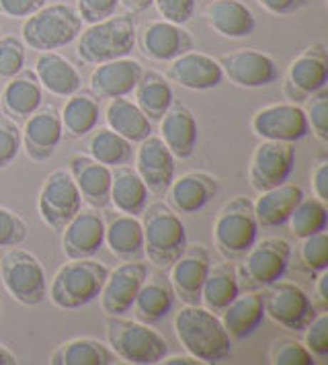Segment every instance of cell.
Wrapping results in <instances>:
<instances>
[{"instance_id":"cell-36","label":"cell","mask_w":328,"mask_h":365,"mask_svg":"<svg viewBox=\"0 0 328 365\" xmlns=\"http://www.w3.org/2000/svg\"><path fill=\"white\" fill-rule=\"evenodd\" d=\"M49 364L53 365H113L117 364V355L111 347L101 343L97 339L78 336L66 341L49 355Z\"/></svg>"},{"instance_id":"cell-4","label":"cell","mask_w":328,"mask_h":365,"mask_svg":"<svg viewBox=\"0 0 328 365\" xmlns=\"http://www.w3.org/2000/svg\"><path fill=\"white\" fill-rule=\"evenodd\" d=\"M109 275V267L95 259H70L49 285V299L62 310H78L95 302Z\"/></svg>"},{"instance_id":"cell-21","label":"cell","mask_w":328,"mask_h":365,"mask_svg":"<svg viewBox=\"0 0 328 365\" xmlns=\"http://www.w3.org/2000/svg\"><path fill=\"white\" fill-rule=\"evenodd\" d=\"M140 46L150 60L154 62H173L183 53L195 48L191 34L170 21H152L140 34Z\"/></svg>"},{"instance_id":"cell-48","label":"cell","mask_w":328,"mask_h":365,"mask_svg":"<svg viewBox=\"0 0 328 365\" xmlns=\"http://www.w3.org/2000/svg\"><path fill=\"white\" fill-rule=\"evenodd\" d=\"M27 222L15 212L0 207V247H19L27 240Z\"/></svg>"},{"instance_id":"cell-14","label":"cell","mask_w":328,"mask_h":365,"mask_svg":"<svg viewBox=\"0 0 328 365\" xmlns=\"http://www.w3.org/2000/svg\"><path fill=\"white\" fill-rule=\"evenodd\" d=\"M252 132L261 140L275 142H299L310 133L306 111L295 103H275L259 109L252 121Z\"/></svg>"},{"instance_id":"cell-35","label":"cell","mask_w":328,"mask_h":365,"mask_svg":"<svg viewBox=\"0 0 328 365\" xmlns=\"http://www.w3.org/2000/svg\"><path fill=\"white\" fill-rule=\"evenodd\" d=\"M148 187L135 168L115 166L111 168V203L117 212L128 216H142L148 205Z\"/></svg>"},{"instance_id":"cell-55","label":"cell","mask_w":328,"mask_h":365,"mask_svg":"<svg viewBox=\"0 0 328 365\" xmlns=\"http://www.w3.org/2000/svg\"><path fill=\"white\" fill-rule=\"evenodd\" d=\"M119 4H121L130 15H140V13H146L148 9L154 4V0H119Z\"/></svg>"},{"instance_id":"cell-53","label":"cell","mask_w":328,"mask_h":365,"mask_svg":"<svg viewBox=\"0 0 328 365\" xmlns=\"http://www.w3.org/2000/svg\"><path fill=\"white\" fill-rule=\"evenodd\" d=\"M312 191L314 197L328 201V160H320L312 173Z\"/></svg>"},{"instance_id":"cell-38","label":"cell","mask_w":328,"mask_h":365,"mask_svg":"<svg viewBox=\"0 0 328 365\" xmlns=\"http://www.w3.org/2000/svg\"><path fill=\"white\" fill-rule=\"evenodd\" d=\"M133 93H135V105L150 121H160L164 113L170 109V105L175 103V93L168 81L154 70H148L142 74Z\"/></svg>"},{"instance_id":"cell-25","label":"cell","mask_w":328,"mask_h":365,"mask_svg":"<svg viewBox=\"0 0 328 365\" xmlns=\"http://www.w3.org/2000/svg\"><path fill=\"white\" fill-rule=\"evenodd\" d=\"M41 103H43V86L39 84L33 70L23 68L9 83H4L0 105L4 115L11 117L16 123L25 121L35 111H39Z\"/></svg>"},{"instance_id":"cell-51","label":"cell","mask_w":328,"mask_h":365,"mask_svg":"<svg viewBox=\"0 0 328 365\" xmlns=\"http://www.w3.org/2000/svg\"><path fill=\"white\" fill-rule=\"evenodd\" d=\"M46 4L48 0H0V15L9 19H27Z\"/></svg>"},{"instance_id":"cell-23","label":"cell","mask_w":328,"mask_h":365,"mask_svg":"<svg viewBox=\"0 0 328 365\" xmlns=\"http://www.w3.org/2000/svg\"><path fill=\"white\" fill-rule=\"evenodd\" d=\"M144 68L133 58H119L98 64L91 74V93L98 99H119L133 93L140 83Z\"/></svg>"},{"instance_id":"cell-49","label":"cell","mask_w":328,"mask_h":365,"mask_svg":"<svg viewBox=\"0 0 328 365\" xmlns=\"http://www.w3.org/2000/svg\"><path fill=\"white\" fill-rule=\"evenodd\" d=\"M154 4L164 21L177 23V25L189 23L195 13V0H154Z\"/></svg>"},{"instance_id":"cell-11","label":"cell","mask_w":328,"mask_h":365,"mask_svg":"<svg viewBox=\"0 0 328 365\" xmlns=\"http://www.w3.org/2000/svg\"><path fill=\"white\" fill-rule=\"evenodd\" d=\"M39 216L51 230L62 232L66 224L82 210V197L70 170L58 168L49 175L39 191Z\"/></svg>"},{"instance_id":"cell-40","label":"cell","mask_w":328,"mask_h":365,"mask_svg":"<svg viewBox=\"0 0 328 365\" xmlns=\"http://www.w3.org/2000/svg\"><path fill=\"white\" fill-rule=\"evenodd\" d=\"M88 156L109 168L123 166L133 158V142L125 140L111 128H98V132L88 140Z\"/></svg>"},{"instance_id":"cell-34","label":"cell","mask_w":328,"mask_h":365,"mask_svg":"<svg viewBox=\"0 0 328 365\" xmlns=\"http://www.w3.org/2000/svg\"><path fill=\"white\" fill-rule=\"evenodd\" d=\"M101 117V99L88 91H76L66 101L62 109V130L70 140H82L84 135L95 132Z\"/></svg>"},{"instance_id":"cell-16","label":"cell","mask_w":328,"mask_h":365,"mask_svg":"<svg viewBox=\"0 0 328 365\" xmlns=\"http://www.w3.org/2000/svg\"><path fill=\"white\" fill-rule=\"evenodd\" d=\"M224 76L242 88H261L277 83V62L259 50H236L217 58Z\"/></svg>"},{"instance_id":"cell-41","label":"cell","mask_w":328,"mask_h":365,"mask_svg":"<svg viewBox=\"0 0 328 365\" xmlns=\"http://www.w3.org/2000/svg\"><path fill=\"white\" fill-rule=\"evenodd\" d=\"M289 226L295 238H306L312 234L324 232L328 228L327 201L318 197H304L289 216Z\"/></svg>"},{"instance_id":"cell-42","label":"cell","mask_w":328,"mask_h":365,"mask_svg":"<svg viewBox=\"0 0 328 365\" xmlns=\"http://www.w3.org/2000/svg\"><path fill=\"white\" fill-rule=\"evenodd\" d=\"M299 247L295 249V269L308 275H318L328 269V234H312L299 238Z\"/></svg>"},{"instance_id":"cell-54","label":"cell","mask_w":328,"mask_h":365,"mask_svg":"<svg viewBox=\"0 0 328 365\" xmlns=\"http://www.w3.org/2000/svg\"><path fill=\"white\" fill-rule=\"evenodd\" d=\"M316 302L322 310H328V271L318 273L316 279Z\"/></svg>"},{"instance_id":"cell-7","label":"cell","mask_w":328,"mask_h":365,"mask_svg":"<svg viewBox=\"0 0 328 365\" xmlns=\"http://www.w3.org/2000/svg\"><path fill=\"white\" fill-rule=\"evenodd\" d=\"M259 228L261 226L255 217L252 200L238 195L226 205H222V210L215 216L212 232L215 249L226 261L242 259L257 242Z\"/></svg>"},{"instance_id":"cell-29","label":"cell","mask_w":328,"mask_h":365,"mask_svg":"<svg viewBox=\"0 0 328 365\" xmlns=\"http://www.w3.org/2000/svg\"><path fill=\"white\" fill-rule=\"evenodd\" d=\"M203 19L215 34L228 39H245L255 34L257 21L242 0H210Z\"/></svg>"},{"instance_id":"cell-17","label":"cell","mask_w":328,"mask_h":365,"mask_svg":"<svg viewBox=\"0 0 328 365\" xmlns=\"http://www.w3.org/2000/svg\"><path fill=\"white\" fill-rule=\"evenodd\" d=\"M175 156L158 135H148L135 152V173L146 182L148 191L164 197L175 181Z\"/></svg>"},{"instance_id":"cell-20","label":"cell","mask_w":328,"mask_h":365,"mask_svg":"<svg viewBox=\"0 0 328 365\" xmlns=\"http://www.w3.org/2000/svg\"><path fill=\"white\" fill-rule=\"evenodd\" d=\"M105 245V220L98 210H81L62 230L68 259H93Z\"/></svg>"},{"instance_id":"cell-19","label":"cell","mask_w":328,"mask_h":365,"mask_svg":"<svg viewBox=\"0 0 328 365\" xmlns=\"http://www.w3.org/2000/svg\"><path fill=\"white\" fill-rule=\"evenodd\" d=\"M62 138H64L62 119L53 107L35 111L31 117L25 119V128L21 130L23 150L35 163L49 160L60 148Z\"/></svg>"},{"instance_id":"cell-15","label":"cell","mask_w":328,"mask_h":365,"mask_svg":"<svg viewBox=\"0 0 328 365\" xmlns=\"http://www.w3.org/2000/svg\"><path fill=\"white\" fill-rule=\"evenodd\" d=\"M148 277V265L142 261H125L109 271L98 294L101 308L107 316H125L131 312L135 296Z\"/></svg>"},{"instance_id":"cell-43","label":"cell","mask_w":328,"mask_h":365,"mask_svg":"<svg viewBox=\"0 0 328 365\" xmlns=\"http://www.w3.org/2000/svg\"><path fill=\"white\" fill-rule=\"evenodd\" d=\"M269 364L273 365H314L316 359L304 343L292 336H281L269 349Z\"/></svg>"},{"instance_id":"cell-44","label":"cell","mask_w":328,"mask_h":365,"mask_svg":"<svg viewBox=\"0 0 328 365\" xmlns=\"http://www.w3.org/2000/svg\"><path fill=\"white\" fill-rule=\"evenodd\" d=\"M25 62H27L25 43L15 35L0 37V84L9 83L13 76H16L25 68Z\"/></svg>"},{"instance_id":"cell-31","label":"cell","mask_w":328,"mask_h":365,"mask_svg":"<svg viewBox=\"0 0 328 365\" xmlns=\"http://www.w3.org/2000/svg\"><path fill=\"white\" fill-rule=\"evenodd\" d=\"M33 72L39 84L56 97H70L82 88L81 72L56 51H39Z\"/></svg>"},{"instance_id":"cell-39","label":"cell","mask_w":328,"mask_h":365,"mask_svg":"<svg viewBox=\"0 0 328 365\" xmlns=\"http://www.w3.org/2000/svg\"><path fill=\"white\" fill-rule=\"evenodd\" d=\"M105 117L107 125L130 142H142L148 135H152V121L142 113L135 103L125 97L109 101Z\"/></svg>"},{"instance_id":"cell-1","label":"cell","mask_w":328,"mask_h":365,"mask_svg":"<svg viewBox=\"0 0 328 365\" xmlns=\"http://www.w3.org/2000/svg\"><path fill=\"white\" fill-rule=\"evenodd\" d=\"M180 345L201 364H224L234 355L232 339L222 320L201 304H185L175 316Z\"/></svg>"},{"instance_id":"cell-50","label":"cell","mask_w":328,"mask_h":365,"mask_svg":"<svg viewBox=\"0 0 328 365\" xmlns=\"http://www.w3.org/2000/svg\"><path fill=\"white\" fill-rule=\"evenodd\" d=\"M119 6V0H78V15L82 23L93 25L103 19L113 17Z\"/></svg>"},{"instance_id":"cell-56","label":"cell","mask_w":328,"mask_h":365,"mask_svg":"<svg viewBox=\"0 0 328 365\" xmlns=\"http://www.w3.org/2000/svg\"><path fill=\"white\" fill-rule=\"evenodd\" d=\"M160 364H164V365H201V361H197L193 355H189V353H187V355H170V357L166 355Z\"/></svg>"},{"instance_id":"cell-9","label":"cell","mask_w":328,"mask_h":365,"mask_svg":"<svg viewBox=\"0 0 328 365\" xmlns=\"http://www.w3.org/2000/svg\"><path fill=\"white\" fill-rule=\"evenodd\" d=\"M0 277L16 302L23 306H37L48 298V275L39 259L25 249L11 247L2 255Z\"/></svg>"},{"instance_id":"cell-26","label":"cell","mask_w":328,"mask_h":365,"mask_svg":"<svg viewBox=\"0 0 328 365\" xmlns=\"http://www.w3.org/2000/svg\"><path fill=\"white\" fill-rule=\"evenodd\" d=\"M197 138L199 128L193 111L183 103H173L160 119V140L166 148L173 152L175 158L187 160L195 152Z\"/></svg>"},{"instance_id":"cell-45","label":"cell","mask_w":328,"mask_h":365,"mask_svg":"<svg viewBox=\"0 0 328 365\" xmlns=\"http://www.w3.org/2000/svg\"><path fill=\"white\" fill-rule=\"evenodd\" d=\"M306 107V119L310 125V132L322 142H328V88H322L308 97Z\"/></svg>"},{"instance_id":"cell-37","label":"cell","mask_w":328,"mask_h":365,"mask_svg":"<svg viewBox=\"0 0 328 365\" xmlns=\"http://www.w3.org/2000/svg\"><path fill=\"white\" fill-rule=\"evenodd\" d=\"M240 283L236 269L230 263L210 267V273L201 287V304L212 310L213 314H222L230 306V302L240 294Z\"/></svg>"},{"instance_id":"cell-18","label":"cell","mask_w":328,"mask_h":365,"mask_svg":"<svg viewBox=\"0 0 328 365\" xmlns=\"http://www.w3.org/2000/svg\"><path fill=\"white\" fill-rule=\"evenodd\" d=\"M212 257L210 250L203 245H193L180 255L170 267V285L175 289V296L180 298L185 304H201V287L210 273Z\"/></svg>"},{"instance_id":"cell-28","label":"cell","mask_w":328,"mask_h":365,"mask_svg":"<svg viewBox=\"0 0 328 365\" xmlns=\"http://www.w3.org/2000/svg\"><path fill=\"white\" fill-rule=\"evenodd\" d=\"M220 320L232 341H242L250 336L265 320V292L262 289H245V294L240 292L222 312Z\"/></svg>"},{"instance_id":"cell-57","label":"cell","mask_w":328,"mask_h":365,"mask_svg":"<svg viewBox=\"0 0 328 365\" xmlns=\"http://www.w3.org/2000/svg\"><path fill=\"white\" fill-rule=\"evenodd\" d=\"M15 364H16V357L13 355V351H9L4 345H0V365H15Z\"/></svg>"},{"instance_id":"cell-6","label":"cell","mask_w":328,"mask_h":365,"mask_svg":"<svg viewBox=\"0 0 328 365\" xmlns=\"http://www.w3.org/2000/svg\"><path fill=\"white\" fill-rule=\"evenodd\" d=\"M107 341L117 359L133 365L160 364L168 355V343L160 332L150 329V324L123 316H109Z\"/></svg>"},{"instance_id":"cell-32","label":"cell","mask_w":328,"mask_h":365,"mask_svg":"<svg viewBox=\"0 0 328 365\" xmlns=\"http://www.w3.org/2000/svg\"><path fill=\"white\" fill-rule=\"evenodd\" d=\"M175 289L170 285V279L164 273L150 275L148 273L146 282L142 283L135 302H133V312L135 318L144 324H156L163 318L170 314L175 306Z\"/></svg>"},{"instance_id":"cell-3","label":"cell","mask_w":328,"mask_h":365,"mask_svg":"<svg viewBox=\"0 0 328 365\" xmlns=\"http://www.w3.org/2000/svg\"><path fill=\"white\" fill-rule=\"evenodd\" d=\"M144 255L156 269L166 271L187 249V230L179 214L163 201L150 203L142 212Z\"/></svg>"},{"instance_id":"cell-47","label":"cell","mask_w":328,"mask_h":365,"mask_svg":"<svg viewBox=\"0 0 328 365\" xmlns=\"http://www.w3.org/2000/svg\"><path fill=\"white\" fill-rule=\"evenodd\" d=\"M306 347L314 355L316 361H324L328 357V312L322 310L314 316L310 324L306 327Z\"/></svg>"},{"instance_id":"cell-33","label":"cell","mask_w":328,"mask_h":365,"mask_svg":"<svg viewBox=\"0 0 328 365\" xmlns=\"http://www.w3.org/2000/svg\"><path fill=\"white\" fill-rule=\"evenodd\" d=\"M302 187L283 182L279 187H273L269 191H262L261 197L252 201L255 217L262 228H279L289 222V216L294 214L297 203L304 200Z\"/></svg>"},{"instance_id":"cell-58","label":"cell","mask_w":328,"mask_h":365,"mask_svg":"<svg viewBox=\"0 0 328 365\" xmlns=\"http://www.w3.org/2000/svg\"><path fill=\"white\" fill-rule=\"evenodd\" d=\"M0 308H2V306H0Z\"/></svg>"},{"instance_id":"cell-2","label":"cell","mask_w":328,"mask_h":365,"mask_svg":"<svg viewBox=\"0 0 328 365\" xmlns=\"http://www.w3.org/2000/svg\"><path fill=\"white\" fill-rule=\"evenodd\" d=\"M138 29L135 19L130 13L109 17L88 25L78 35L76 43V56L82 64L98 66L111 60L128 58L135 48Z\"/></svg>"},{"instance_id":"cell-10","label":"cell","mask_w":328,"mask_h":365,"mask_svg":"<svg viewBox=\"0 0 328 365\" xmlns=\"http://www.w3.org/2000/svg\"><path fill=\"white\" fill-rule=\"evenodd\" d=\"M265 316L277 322L281 329L304 332L318 314L310 296L294 282H275L265 287Z\"/></svg>"},{"instance_id":"cell-22","label":"cell","mask_w":328,"mask_h":365,"mask_svg":"<svg viewBox=\"0 0 328 365\" xmlns=\"http://www.w3.org/2000/svg\"><path fill=\"white\" fill-rule=\"evenodd\" d=\"M168 81L177 83L189 91H212L224 81L220 62L201 51H187L175 58L166 72Z\"/></svg>"},{"instance_id":"cell-24","label":"cell","mask_w":328,"mask_h":365,"mask_svg":"<svg viewBox=\"0 0 328 365\" xmlns=\"http://www.w3.org/2000/svg\"><path fill=\"white\" fill-rule=\"evenodd\" d=\"M68 166L82 201L93 210H105L111 203V168L86 154H74Z\"/></svg>"},{"instance_id":"cell-12","label":"cell","mask_w":328,"mask_h":365,"mask_svg":"<svg viewBox=\"0 0 328 365\" xmlns=\"http://www.w3.org/2000/svg\"><path fill=\"white\" fill-rule=\"evenodd\" d=\"M295 166V144L262 140L252 152L248 181L255 191H269L289 181Z\"/></svg>"},{"instance_id":"cell-52","label":"cell","mask_w":328,"mask_h":365,"mask_svg":"<svg viewBox=\"0 0 328 365\" xmlns=\"http://www.w3.org/2000/svg\"><path fill=\"white\" fill-rule=\"evenodd\" d=\"M257 2L271 15L285 17V15H294L299 9H304L308 0H257Z\"/></svg>"},{"instance_id":"cell-30","label":"cell","mask_w":328,"mask_h":365,"mask_svg":"<svg viewBox=\"0 0 328 365\" xmlns=\"http://www.w3.org/2000/svg\"><path fill=\"white\" fill-rule=\"evenodd\" d=\"M105 242L117 259L142 261L144 255V230L142 222L128 214H111L105 222Z\"/></svg>"},{"instance_id":"cell-8","label":"cell","mask_w":328,"mask_h":365,"mask_svg":"<svg viewBox=\"0 0 328 365\" xmlns=\"http://www.w3.org/2000/svg\"><path fill=\"white\" fill-rule=\"evenodd\" d=\"M292 263V245L285 238H265L255 242L236 269L240 289H265L283 279Z\"/></svg>"},{"instance_id":"cell-5","label":"cell","mask_w":328,"mask_h":365,"mask_svg":"<svg viewBox=\"0 0 328 365\" xmlns=\"http://www.w3.org/2000/svg\"><path fill=\"white\" fill-rule=\"evenodd\" d=\"M82 19L70 4H46L23 23V43L37 51H56L78 39Z\"/></svg>"},{"instance_id":"cell-27","label":"cell","mask_w":328,"mask_h":365,"mask_svg":"<svg viewBox=\"0 0 328 365\" xmlns=\"http://www.w3.org/2000/svg\"><path fill=\"white\" fill-rule=\"evenodd\" d=\"M217 191L220 182L213 175L203 170H191L173 181L168 187V200L177 214H197L217 195Z\"/></svg>"},{"instance_id":"cell-46","label":"cell","mask_w":328,"mask_h":365,"mask_svg":"<svg viewBox=\"0 0 328 365\" xmlns=\"http://www.w3.org/2000/svg\"><path fill=\"white\" fill-rule=\"evenodd\" d=\"M23 148L21 130L11 117L0 115V170L11 166Z\"/></svg>"},{"instance_id":"cell-13","label":"cell","mask_w":328,"mask_h":365,"mask_svg":"<svg viewBox=\"0 0 328 365\" xmlns=\"http://www.w3.org/2000/svg\"><path fill=\"white\" fill-rule=\"evenodd\" d=\"M328 84V51L324 43H312L302 51L287 68L283 93L292 103H299L314 93L327 88Z\"/></svg>"}]
</instances>
